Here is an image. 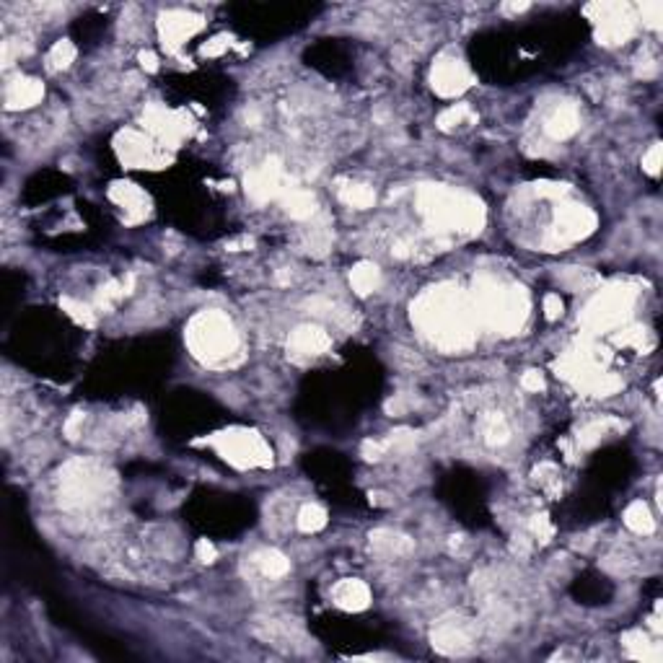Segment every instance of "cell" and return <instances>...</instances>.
<instances>
[{
	"label": "cell",
	"instance_id": "7c38bea8",
	"mask_svg": "<svg viewBox=\"0 0 663 663\" xmlns=\"http://www.w3.org/2000/svg\"><path fill=\"white\" fill-rule=\"evenodd\" d=\"M288 213L293 218H309L314 213V197L309 192H293L288 197Z\"/></svg>",
	"mask_w": 663,
	"mask_h": 663
},
{
	"label": "cell",
	"instance_id": "9a60e30c",
	"mask_svg": "<svg viewBox=\"0 0 663 663\" xmlns=\"http://www.w3.org/2000/svg\"><path fill=\"white\" fill-rule=\"evenodd\" d=\"M345 200L350 202L353 208H368V205H373V192L368 190V187L355 184V187H347Z\"/></svg>",
	"mask_w": 663,
	"mask_h": 663
},
{
	"label": "cell",
	"instance_id": "8fae6325",
	"mask_svg": "<svg viewBox=\"0 0 663 663\" xmlns=\"http://www.w3.org/2000/svg\"><path fill=\"white\" fill-rule=\"evenodd\" d=\"M259 565H262L264 575H270V578H280V575H285L288 567H291L288 560L277 552H262L259 554Z\"/></svg>",
	"mask_w": 663,
	"mask_h": 663
},
{
	"label": "cell",
	"instance_id": "3957f363",
	"mask_svg": "<svg viewBox=\"0 0 663 663\" xmlns=\"http://www.w3.org/2000/svg\"><path fill=\"white\" fill-rule=\"evenodd\" d=\"M335 601L342 609H363L368 607V588L360 581H342L335 586Z\"/></svg>",
	"mask_w": 663,
	"mask_h": 663
},
{
	"label": "cell",
	"instance_id": "8992f818",
	"mask_svg": "<svg viewBox=\"0 0 663 663\" xmlns=\"http://www.w3.org/2000/svg\"><path fill=\"white\" fill-rule=\"evenodd\" d=\"M39 96H42V86H39L37 81L13 83V86L8 89V93H6V99H8L10 107H29V104H34Z\"/></svg>",
	"mask_w": 663,
	"mask_h": 663
},
{
	"label": "cell",
	"instance_id": "ba28073f",
	"mask_svg": "<svg viewBox=\"0 0 663 663\" xmlns=\"http://www.w3.org/2000/svg\"><path fill=\"white\" fill-rule=\"evenodd\" d=\"M625 521H627V526L632 528V531H637V534H650V531H653V518L648 513V505H645V503H632L625 513Z\"/></svg>",
	"mask_w": 663,
	"mask_h": 663
},
{
	"label": "cell",
	"instance_id": "d6986e66",
	"mask_svg": "<svg viewBox=\"0 0 663 663\" xmlns=\"http://www.w3.org/2000/svg\"><path fill=\"white\" fill-rule=\"evenodd\" d=\"M524 386H526V389H542V376L534 371L526 373V376H524Z\"/></svg>",
	"mask_w": 663,
	"mask_h": 663
},
{
	"label": "cell",
	"instance_id": "4fadbf2b",
	"mask_svg": "<svg viewBox=\"0 0 663 663\" xmlns=\"http://www.w3.org/2000/svg\"><path fill=\"white\" fill-rule=\"evenodd\" d=\"M327 524V513L319 508V505H306V508L298 513V526L303 531H317Z\"/></svg>",
	"mask_w": 663,
	"mask_h": 663
},
{
	"label": "cell",
	"instance_id": "6da1fadb",
	"mask_svg": "<svg viewBox=\"0 0 663 663\" xmlns=\"http://www.w3.org/2000/svg\"><path fill=\"white\" fill-rule=\"evenodd\" d=\"M192 345L205 358H223L234 350L231 324L220 314H205L192 327Z\"/></svg>",
	"mask_w": 663,
	"mask_h": 663
},
{
	"label": "cell",
	"instance_id": "5b68a950",
	"mask_svg": "<svg viewBox=\"0 0 663 663\" xmlns=\"http://www.w3.org/2000/svg\"><path fill=\"white\" fill-rule=\"evenodd\" d=\"M575 128H578V114H575L572 107H560V109L549 117V122H547V132L552 137H560V140L572 135Z\"/></svg>",
	"mask_w": 663,
	"mask_h": 663
},
{
	"label": "cell",
	"instance_id": "ac0fdd59",
	"mask_svg": "<svg viewBox=\"0 0 663 663\" xmlns=\"http://www.w3.org/2000/svg\"><path fill=\"white\" fill-rule=\"evenodd\" d=\"M658 161H661V146H653L650 148V153H648V172L650 174H658Z\"/></svg>",
	"mask_w": 663,
	"mask_h": 663
},
{
	"label": "cell",
	"instance_id": "30bf717a",
	"mask_svg": "<svg viewBox=\"0 0 663 663\" xmlns=\"http://www.w3.org/2000/svg\"><path fill=\"white\" fill-rule=\"evenodd\" d=\"M379 282V270L373 264H360L353 273V288L358 293H371Z\"/></svg>",
	"mask_w": 663,
	"mask_h": 663
},
{
	"label": "cell",
	"instance_id": "e0dca14e",
	"mask_svg": "<svg viewBox=\"0 0 663 663\" xmlns=\"http://www.w3.org/2000/svg\"><path fill=\"white\" fill-rule=\"evenodd\" d=\"M544 309H547V317L549 319L560 317V311H563V300H560V296H547Z\"/></svg>",
	"mask_w": 663,
	"mask_h": 663
},
{
	"label": "cell",
	"instance_id": "52a82bcc",
	"mask_svg": "<svg viewBox=\"0 0 663 663\" xmlns=\"http://www.w3.org/2000/svg\"><path fill=\"white\" fill-rule=\"evenodd\" d=\"M433 640H436V645L441 650H445V653H462L464 648H466V643H469V637L454 625H443L436 635H433Z\"/></svg>",
	"mask_w": 663,
	"mask_h": 663
},
{
	"label": "cell",
	"instance_id": "277c9868",
	"mask_svg": "<svg viewBox=\"0 0 663 663\" xmlns=\"http://www.w3.org/2000/svg\"><path fill=\"white\" fill-rule=\"evenodd\" d=\"M329 340L327 335L321 332V329H298L296 335H293V350L300 355H319L321 350H327Z\"/></svg>",
	"mask_w": 663,
	"mask_h": 663
},
{
	"label": "cell",
	"instance_id": "5bb4252c",
	"mask_svg": "<svg viewBox=\"0 0 663 663\" xmlns=\"http://www.w3.org/2000/svg\"><path fill=\"white\" fill-rule=\"evenodd\" d=\"M75 49L70 42H57L55 47H52V52H49V68H68L70 65V60H73Z\"/></svg>",
	"mask_w": 663,
	"mask_h": 663
},
{
	"label": "cell",
	"instance_id": "9c48e42d",
	"mask_svg": "<svg viewBox=\"0 0 663 663\" xmlns=\"http://www.w3.org/2000/svg\"><path fill=\"white\" fill-rule=\"evenodd\" d=\"M192 29H197V19H190V16L179 13V16H172V19L164 24V34L169 37V42L176 45V39L190 37Z\"/></svg>",
	"mask_w": 663,
	"mask_h": 663
},
{
	"label": "cell",
	"instance_id": "2e32d148",
	"mask_svg": "<svg viewBox=\"0 0 663 663\" xmlns=\"http://www.w3.org/2000/svg\"><path fill=\"white\" fill-rule=\"evenodd\" d=\"M197 557H200L202 563H213V557H215V547L210 544L208 539H200V542H197Z\"/></svg>",
	"mask_w": 663,
	"mask_h": 663
},
{
	"label": "cell",
	"instance_id": "7a4b0ae2",
	"mask_svg": "<svg viewBox=\"0 0 663 663\" xmlns=\"http://www.w3.org/2000/svg\"><path fill=\"white\" fill-rule=\"evenodd\" d=\"M433 81H436L438 91L451 96V93L462 91L464 86H466V70H464L459 63H454V60H445V63H441L436 68Z\"/></svg>",
	"mask_w": 663,
	"mask_h": 663
}]
</instances>
